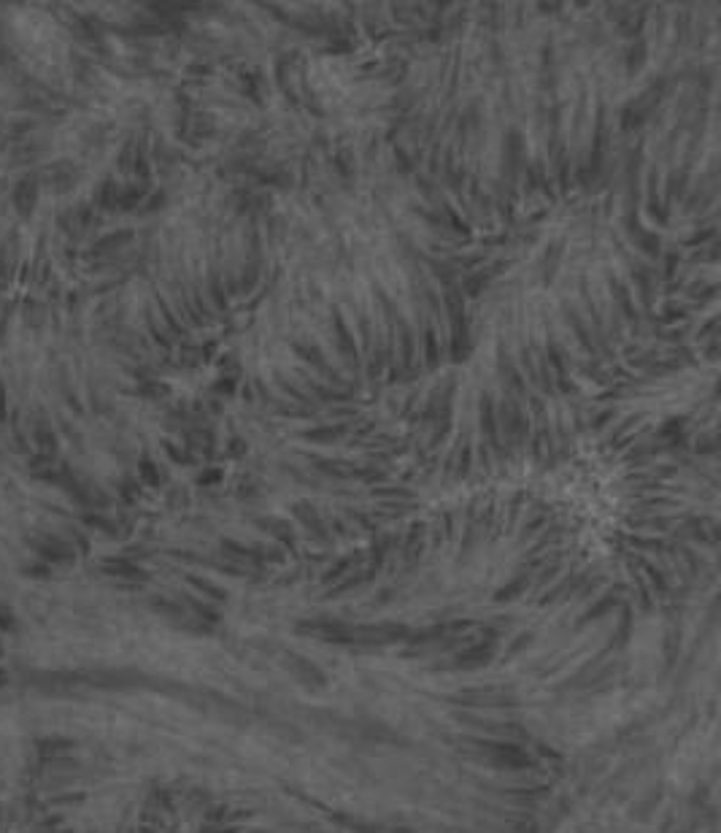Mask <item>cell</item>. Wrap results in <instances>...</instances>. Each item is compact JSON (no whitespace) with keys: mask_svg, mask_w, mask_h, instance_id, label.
I'll list each match as a JSON object with an SVG mask.
<instances>
[{"mask_svg":"<svg viewBox=\"0 0 721 833\" xmlns=\"http://www.w3.org/2000/svg\"><path fill=\"white\" fill-rule=\"evenodd\" d=\"M127 238H130V233H117V236H111V238H103L97 247H95V252H106V249H117L119 244H125Z\"/></svg>","mask_w":721,"mask_h":833,"instance_id":"obj_7","label":"cell"},{"mask_svg":"<svg viewBox=\"0 0 721 833\" xmlns=\"http://www.w3.org/2000/svg\"><path fill=\"white\" fill-rule=\"evenodd\" d=\"M76 179H79V173H76V168H73L70 162H52V165H46L43 173L38 176V182L46 184V187L55 190V193L70 190V187L76 184Z\"/></svg>","mask_w":721,"mask_h":833,"instance_id":"obj_4","label":"cell"},{"mask_svg":"<svg viewBox=\"0 0 721 833\" xmlns=\"http://www.w3.org/2000/svg\"><path fill=\"white\" fill-rule=\"evenodd\" d=\"M475 44L471 55L454 52V79L446 84L443 111L435 125L443 149L454 162L448 171L481 176L478 184L543 187L570 165L589 157L602 125L600 63L581 32L549 30L533 22L530 32L502 41L500 30ZM435 135L433 141H438Z\"/></svg>","mask_w":721,"mask_h":833,"instance_id":"obj_2","label":"cell"},{"mask_svg":"<svg viewBox=\"0 0 721 833\" xmlns=\"http://www.w3.org/2000/svg\"><path fill=\"white\" fill-rule=\"evenodd\" d=\"M314 222L249 336L257 385L295 401L335 395L451 344L446 244L408 184L357 190Z\"/></svg>","mask_w":721,"mask_h":833,"instance_id":"obj_1","label":"cell"},{"mask_svg":"<svg viewBox=\"0 0 721 833\" xmlns=\"http://www.w3.org/2000/svg\"><path fill=\"white\" fill-rule=\"evenodd\" d=\"M38 193H41V182H38L35 173H28V176H22L17 182V187H14V209H17L19 217H25V220L30 217L35 203H38Z\"/></svg>","mask_w":721,"mask_h":833,"instance_id":"obj_3","label":"cell"},{"mask_svg":"<svg viewBox=\"0 0 721 833\" xmlns=\"http://www.w3.org/2000/svg\"><path fill=\"white\" fill-rule=\"evenodd\" d=\"M30 546L35 549V555L41 560H49V563H57V560H70L73 557V549L55 539V536H38V539H30Z\"/></svg>","mask_w":721,"mask_h":833,"instance_id":"obj_5","label":"cell"},{"mask_svg":"<svg viewBox=\"0 0 721 833\" xmlns=\"http://www.w3.org/2000/svg\"><path fill=\"white\" fill-rule=\"evenodd\" d=\"M32 430H35V444L41 452H46L49 457L55 454V449H57V439H55V433H52V428H49V422L46 419H38L35 425H32Z\"/></svg>","mask_w":721,"mask_h":833,"instance_id":"obj_6","label":"cell"},{"mask_svg":"<svg viewBox=\"0 0 721 833\" xmlns=\"http://www.w3.org/2000/svg\"><path fill=\"white\" fill-rule=\"evenodd\" d=\"M3 416H6V387L0 382V419H3Z\"/></svg>","mask_w":721,"mask_h":833,"instance_id":"obj_10","label":"cell"},{"mask_svg":"<svg viewBox=\"0 0 721 833\" xmlns=\"http://www.w3.org/2000/svg\"><path fill=\"white\" fill-rule=\"evenodd\" d=\"M14 625V614L6 604H0V628H11Z\"/></svg>","mask_w":721,"mask_h":833,"instance_id":"obj_8","label":"cell"},{"mask_svg":"<svg viewBox=\"0 0 721 833\" xmlns=\"http://www.w3.org/2000/svg\"><path fill=\"white\" fill-rule=\"evenodd\" d=\"M22 571H25V574H32V577H35V579H41V577H49V568H46V566H25V568H22Z\"/></svg>","mask_w":721,"mask_h":833,"instance_id":"obj_9","label":"cell"}]
</instances>
